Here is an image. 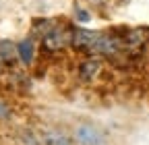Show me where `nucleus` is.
Listing matches in <instances>:
<instances>
[{
	"label": "nucleus",
	"mask_w": 149,
	"mask_h": 145,
	"mask_svg": "<svg viewBox=\"0 0 149 145\" xmlns=\"http://www.w3.org/2000/svg\"><path fill=\"white\" fill-rule=\"evenodd\" d=\"M17 54H19V60L23 64H31L33 56H35V46L31 40H23L21 44H17Z\"/></svg>",
	"instance_id": "obj_4"
},
{
	"label": "nucleus",
	"mask_w": 149,
	"mask_h": 145,
	"mask_svg": "<svg viewBox=\"0 0 149 145\" xmlns=\"http://www.w3.org/2000/svg\"><path fill=\"white\" fill-rule=\"evenodd\" d=\"M100 70H102V62H100V58H95V56H89L87 60H83V62L79 64V75H81V79L87 81V83L95 79Z\"/></svg>",
	"instance_id": "obj_3"
},
{
	"label": "nucleus",
	"mask_w": 149,
	"mask_h": 145,
	"mask_svg": "<svg viewBox=\"0 0 149 145\" xmlns=\"http://www.w3.org/2000/svg\"><path fill=\"white\" fill-rule=\"evenodd\" d=\"M40 141H42V145H72L74 137H70L62 129H46L40 135Z\"/></svg>",
	"instance_id": "obj_2"
},
{
	"label": "nucleus",
	"mask_w": 149,
	"mask_h": 145,
	"mask_svg": "<svg viewBox=\"0 0 149 145\" xmlns=\"http://www.w3.org/2000/svg\"><path fill=\"white\" fill-rule=\"evenodd\" d=\"M74 141L79 145H106V135L93 124H79L74 129Z\"/></svg>",
	"instance_id": "obj_1"
},
{
	"label": "nucleus",
	"mask_w": 149,
	"mask_h": 145,
	"mask_svg": "<svg viewBox=\"0 0 149 145\" xmlns=\"http://www.w3.org/2000/svg\"><path fill=\"white\" fill-rule=\"evenodd\" d=\"M10 116H13L10 106H8L4 100H0V120H10Z\"/></svg>",
	"instance_id": "obj_7"
},
{
	"label": "nucleus",
	"mask_w": 149,
	"mask_h": 145,
	"mask_svg": "<svg viewBox=\"0 0 149 145\" xmlns=\"http://www.w3.org/2000/svg\"><path fill=\"white\" fill-rule=\"evenodd\" d=\"M64 33L60 31V29H52V31H48L46 33V38H44V46L48 48V50H60L62 46H64Z\"/></svg>",
	"instance_id": "obj_5"
},
{
	"label": "nucleus",
	"mask_w": 149,
	"mask_h": 145,
	"mask_svg": "<svg viewBox=\"0 0 149 145\" xmlns=\"http://www.w3.org/2000/svg\"><path fill=\"white\" fill-rule=\"evenodd\" d=\"M15 58H19L17 54V46H13L10 42H0V62H13Z\"/></svg>",
	"instance_id": "obj_6"
}]
</instances>
